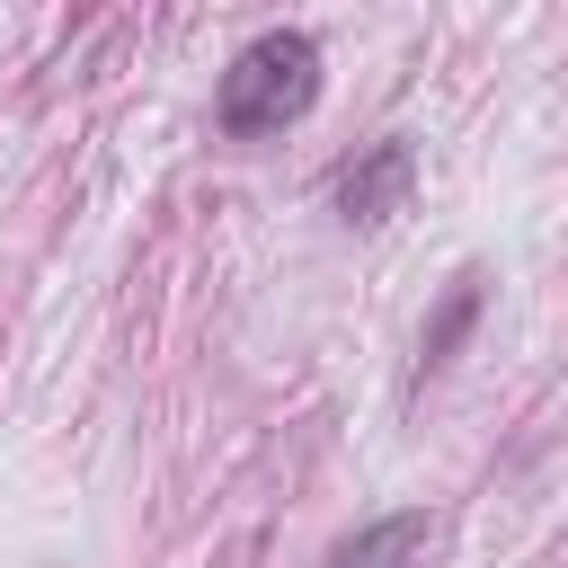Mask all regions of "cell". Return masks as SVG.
<instances>
[{
  "label": "cell",
  "instance_id": "6da1fadb",
  "mask_svg": "<svg viewBox=\"0 0 568 568\" xmlns=\"http://www.w3.org/2000/svg\"><path fill=\"white\" fill-rule=\"evenodd\" d=\"M320 106V44L302 27H266L231 53V71L213 80V124L231 142H266L284 124H302Z\"/></svg>",
  "mask_w": 568,
  "mask_h": 568
},
{
  "label": "cell",
  "instance_id": "7a4b0ae2",
  "mask_svg": "<svg viewBox=\"0 0 568 568\" xmlns=\"http://www.w3.org/2000/svg\"><path fill=\"white\" fill-rule=\"evenodd\" d=\"M408 178H417V142H408V133H382V142H364V151L328 178V204H337V222L373 231V222H390V213H399Z\"/></svg>",
  "mask_w": 568,
  "mask_h": 568
},
{
  "label": "cell",
  "instance_id": "3957f363",
  "mask_svg": "<svg viewBox=\"0 0 568 568\" xmlns=\"http://www.w3.org/2000/svg\"><path fill=\"white\" fill-rule=\"evenodd\" d=\"M426 506H399V515H373V524H355L337 550H328V568H417V550H426Z\"/></svg>",
  "mask_w": 568,
  "mask_h": 568
},
{
  "label": "cell",
  "instance_id": "277c9868",
  "mask_svg": "<svg viewBox=\"0 0 568 568\" xmlns=\"http://www.w3.org/2000/svg\"><path fill=\"white\" fill-rule=\"evenodd\" d=\"M479 302H488V275H479V266H462V275L444 284V302H435V320L417 328V382H426V373H444V364L462 355V337H470V320H479Z\"/></svg>",
  "mask_w": 568,
  "mask_h": 568
}]
</instances>
